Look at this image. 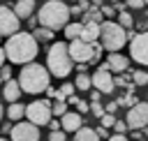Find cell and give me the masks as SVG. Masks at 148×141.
<instances>
[{"mask_svg":"<svg viewBox=\"0 0 148 141\" xmlns=\"http://www.w3.org/2000/svg\"><path fill=\"white\" fill-rule=\"evenodd\" d=\"M74 139L76 141H97L99 139V134H97V129H92V127H79L76 132H74Z\"/></svg>","mask_w":148,"mask_h":141,"instance_id":"ac0fdd59","label":"cell"},{"mask_svg":"<svg viewBox=\"0 0 148 141\" xmlns=\"http://www.w3.org/2000/svg\"><path fill=\"white\" fill-rule=\"evenodd\" d=\"M49 139H51V141H65V139H67V132H65L62 127H58V129H51Z\"/></svg>","mask_w":148,"mask_h":141,"instance_id":"83f0119b","label":"cell"},{"mask_svg":"<svg viewBox=\"0 0 148 141\" xmlns=\"http://www.w3.org/2000/svg\"><path fill=\"white\" fill-rule=\"evenodd\" d=\"M99 42L106 51H120L127 44V30L118 21H104L99 23Z\"/></svg>","mask_w":148,"mask_h":141,"instance_id":"5b68a950","label":"cell"},{"mask_svg":"<svg viewBox=\"0 0 148 141\" xmlns=\"http://www.w3.org/2000/svg\"><path fill=\"white\" fill-rule=\"evenodd\" d=\"M102 42H86L81 37L76 39H69V55L74 62H97L99 60V53H102Z\"/></svg>","mask_w":148,"mask_h":141,"instance_id":"8992f818","label":"cell"},{"mask_svg":"<svg viewBox=\"0 0 148 141\" xmlns=\"http://www.w3.org/2000/svg\"><path fill=\"white\" fill-rule=\"evenodd\" d=\"M81 39L86 42H97L99 39V23L97 21H86L83 30H81Z\"/></svg>","mask_w":148,"mask_h":141,"instance_id":"2e32d148","label":"cell"},{"mask_svg":"<svg viewBox=\"0 0 148 141\" xmlns=\"http://www.w3.org/2000/svg\"><path fill=\"white\" fill-rule=\"evenodd\" d=\"M113 129H116V132H127V129H130V127H127V120H116V123H113Z\"/></svg>","mask_w":148,"mask_h":141,"instance_id":"1f68e13d","label":"cell"},{"mask_svg":"<svg viewBox=\"0 0 148 141\" xmlns=\"http://www.w3.org/2000/svg\"><path fill=\"white\" fill-rule=\"evenodd\" d=\"M118 23L125 28V30H130L132 25H134V18H132V14L130 12H125V9H120L118 12Z\"/></svg>","mask_w":148,"mask_h":141,"instance_id":"603a6c76","label":"cell"},{"mask_svg":"<svg viewBox=\"0 0 148 141\" xmlns=\"http://www.w3.org/2000/svg\"><path fill=\"white\" fill-rule=\"evenodd\" d=\"M90 113H92L95 118H102V116L106 113V109H104L99 102H92V104H90Z\"/></svg>","mask_w":148,"mask_h":141,"instance_id":"f1b7e54d","label":"cell"},{"mask_svg":"<svg viewBox=\"0 0 148 141\" xmlns=\"http://www.w3.org/2000/svg\"><path fill=\"white\" fill-rule=\"evenodd\" d=\"M74 88H76L74 83H62V86L56 90V99H67V97L74 92Z\"/></svg>","mask_w":148,"mask_h":141,"instance_id":"cb8c5ba5","label":"cell"},{"mask_svg":"<svg viewBox=\"0 0 148 141\" xmlns=\"http://www.w3.org/2000/svg\"><path fill=\"white\" fill-rule=\"evenodd\" d=\"M5 113H7L9 120H21V118L25 116V106L18 104V99H16V102H9V109H7Z\"/></svg>","mask_w":148,"mask_h":141,"instance_id":"d6986e66","label":"cell"},{"mask_svg":"<svg viewBox=\"0 0 148 141\" xmlns=\"http://www.w3.org/2000/svg\"><path fill=\"white\" fill-rule=\"evenodd\" d=\"M72 55H69V44L65 42H56L51 44L49 53H46V67L51 72V76H58V79H65L69 72H72Z\"/></svg>","mask_w":148,"mask_h":141,"instance_id":"277c9868","label":"cell"},{"mask_svg":"<svg viewBox=\"0 0 148 141\" xmlns=\"http://www.w3.org/2000/svg\"><path fill=\"white\" fill-rule=\"evenodd\" d=\"M74 86H76L79 90H90V88H92V76H90V74H86V72H79V76H76Z\"/></svg>","mask_w":148,"mask_h":141,"instance_id":"ffe728a7","label":"cell"},{"mask_svg":"<svg viewBox=\"0 0 148 141\" xmlns=\"http://www.w3.org/2000/svg\"><path fill=\"white\" fill-rule=\"evenodd\" d=\"M92 5H95V7H99V5H102V0H92Z\"/></svg>","mask_w":148,"mask_h":141,"instance_id":"f6af8a7d","label":"cell"},{"mask_svg":"<svg viewBox=\"0 0 148 141\" xmlns=\"http://www.w3.org/2000/svg\"><path fill=\"white\" fill-rule=\"evenodd\" d=\"M53 32L56 30H51V28H46V25H39V28H35V37H37V42H51L53 39Z\"/></svg>","mask_w":148,"mask_h":141,"instance_id":"7402d4cb","label":"cell"},{"mask_svg":"<svg viewBox=\"0 0 148 141\" xmlns=\"http://www.w3.org/2000/svg\"><path fill=\"white\" fill-rule=\"evenodd\" d=\"M127 127L130 129H143L148 127V102H136L127 109Z\"/></svg>","mask_w":148,"mask_h":141,"instance_id":"ba28073f","label":"cell"},{"mask_svg":"<svg viewBox=\"0 0 148 141\" xmlns=\"http://www.w3.org/2000/svg\"><path fill=\"white\" fill-rule=\"evenodd\" d=\"M109 72H111V69L99 67V69L92 74V88L102 90V95H111V92H113V88H116V81H113V76H111Z\"/></svg>","mask_w":148,"mask_h":141,"instance_id":"7c38bea8","label":"cell"},{"mask_svg":"<svg viewBox=\"0 0 148 141\" xmlns=\"http://www.w3.org/2000/svg\"><path fill=\"white\" fill-rule=\"evenodd\" d=\"M2 116H5V109H2V104H0V120H2Z\"/></svg>","mask_w":148,"mask_h":141,"instance_id":"bcb514c9","label":"cell"},{"mask_svg":"<svg viewBox=\"0 0 148 141\" xmlns=\"http://www.w3.org/2000/svg\"><path fill=\"white\" fill-rule=\"evenodd\" d=\"M95 129H97L99 139H109V132H106V127H104V125H99V127H95Z\"/></svg>","mask_w":148,"mask_h":141,"instance_id":"d590c367","label":"cell"},{"mask_svg":"<svg viewBox=\"0 0 148 141\" xmlns=\"http://www.w3.org/2000/svg\"><path fill=\"white\" fill-rule=\"evenodd\" d=\"M49 127H51V129H58V127H62V125H60L58 120H53V118H51V120H49Z\"/></svg>","mask_w":148,"mask_h":141,"instance_id":"60d3db41","label":"cell"},{"mask_svg":"<svg viewBox=\"0 0 148 141\" xmlns=\"http://www.w3.org/2000/svg\"><path fill=\"white\" fill-rule=\"evenodd\" d=\"M0 86H2V79H0Z\"/></svg>","mask_w":148,"mask_h":141,"instance_id":"7dc6e473","label":"cell"},{"mask_svg":"<svg viewBox=\"0 0 148 141\" xmlns=\"http://www.w3.org/2000/svg\"><path fill=\"white\" fill-rule=\"evenodd\" d=\"M132 136H134V139H143V136H146V134H143V132H139V129H136V132H132Z\"/></svg>","mask_w":148,"mask_h":141,"instance_id":"ee69618b","label":"cell"},{"mask_svg":"<svg viewBox=\"0 0 148 141\" xmlns=\"http://www.w3.org/2000/svg\"><path fill=\"white\" fill-rule=\"evenodd\" d=\"M146 136H148V129H146Z\"/></svg>","mask_w":148,"mask_h":141,"instance_id":"c3c4849f","label":"cell"},{"mask_svg":"<svg viewBox=\"0 0 148 141\" xmlns=\"http://www.w3.org/2000/svg\"><path fill=\"white\" fill-rule=\"evenodd\" d=\"M25 116L28 120H32L35 125H49V120L53 118V111H51V102L49 99H35L25 106Z\"/></svg>","mask_w":148,"mask_h":141,"instance_id":"52a82bcc","label":"cell"},{"mask_svg":"<svg viewBox=\"0 0 148 141\" xmlns=\"http://www.w3.org/2000/svg\"><path fill=\"white\" fill-rule=\"evenodd\" d=\"M62 30H65V37H67V39H76V37H81L83 23H67Z\"/></svg>","mask_w":148,"mask_h":141,"instance_id":"44dd1931","label":"cell"},{"mask_svg":"<svg viewBox=\"0 0 148 141\" xmlns=\"http://www.w3.org/2000/svg\"><path fill=\"white\" fill-rule=\"evenodd\" d=\"M76 109H79L81 113H88V111H90V104H86V102H81V99H79V102H76Z\"/></svg>","mask_w":148,"mask_h":141,"instance_id":"836d02e7","label":"cell"},{"mask_svg":"<svg viewBox=\"0 0 148 141\" xmlns=\"http://www.w3.org/2000/svg\"><path fill=\"white\" fill-rule=\"evenodd\" d=\"M21 92H23V88H21L18 79H9V81L2 83V97H5L7 102H16V99L21 97Z\"/></svg>","mask_w":148,"mask_h":141,"instance_id":"5bb4252c","label":"cell"},{"mask_svg":"<svg viewBox=\"0 0 148 141\" xmlns=\"http://www.w3.org/2000/svg\"><path fill=\"white\" fill-rule=\"evenodd\" d=\"M0 79H2V81H9V79H12V69L2 65V67H0Z\"/></svg>","mask_w":148,"mask_h":141,"instance_id":"d6a6232c","label":"cell"},{"mask_svg":"<svg viewBox=\"0 0 148 141\" xmlns=\"http://www.w3.org/2000/svg\"><path fill=\"white\" fill-rule=\"evenodd\" d=\"M18 25H21V18L16 16V12L9 9L7 5H2L0 7V35L9 37V35H14L18 30Z\"/></svg>","mask_w":148,"mask_h":141,"instance_id":"8fae6325","label":"cell"},{"mask_svg":"<svg viewBox=\"0 0 148 141\" xmlns=\"http://www.w3.org/2000/svg\"><path fill=\"white\" fill-rule=\"evenodd\" d=\"M72 16L69 7L62 2V0H46L39 12H37V21L39 25H46L51 30H62L67 25V18Z\"/></svg>","mask_w":148,"mask_h":141,"instance_id":"3957f363","label":"cell"},{"mask_svg":"<svg viewBox=\"0 0 148 141\" xmlns=\"http://www.w3.org/2000/svg\"><path fill=\"white\" fill-rule=\"evenodd\" d=\"M102 14L104 16H113L116 14V7H102Z\"/></svg>","mask_w":148,"mask_h":141,"instance_id":"74e56055","label":"cell"},{"mask_svg":"<svg viewBox=\"0 0 148 141\" xmlns=\"http://www.w3.org/2000/svg\"><path fill=\"white\" fill-rule=\"evenodd\" d=\"M109 139L111 141H125L127 136H125V132H116V134H109Z\"/></svg>","mask_w":148,"mask_h":141,"instance_id":"e575fe53","label":"cell"},{"mask_svg":"<svg viewBox=\"0 0 148 141\" xmlns=\"http://www.w3.org/2000/svg\"><path fill=\"white\" fill-rule=\"evenodd\" d=\"M0 37H2V35H0Z\"/></svg>","mask_w":148,"mask_h":141,"instance_id":"f907efd6","label":"cell"},{"mask_svg":"<svg viewBox=\"0 0 148 141\" xmlns=\"http://www.w3.org/2000/svg\"><path fill=\"white\" fill-rule=\"evenodd\" d=\"M125 5L130 9H141V7H146V0H125Z\"/></svg>","mask_w":148,"mask_h":141,"instance_id":"4dcf8cb0","label":"cell"},{"mask_svg":"<svg viewBox=\"0 0 148 141\" xmlns=\"http://www.w3.org/2000/svg\"><path fill=\"white\" fill-rule=\"evenodd\" d=\"M99 120H102V125H104V127H106V129H109V127H113V123H116V116H113V113H109V111H106V113H104V116H102V118H99Z\"/></svg>","mask_w":148,"mask_h":141,"instance_id":"f546056e","label":"cell"},{"mask_svg":"<svg viewBox=\"0 0 148 141\" xmlns=\"http://www.w3.org/2000/svg\"><path fill=\"white\" fill-rule=\"evenodd\" d=\"M136 102H139V99L134 97V92H132V90H127V92H125V95L118 99V104H123V106H127V109H130L132 104H136Z\"/></svg>","mask_w":148,"mask_h":141,"instance_id":"484cf974","label":"cell"},{"mask_svg":"<svg viewBox=\"0 0 148 141\" xmlns=\"http://www.w3.org/2000/svg\"><path fill=\"white\" fill-rule=\"evenodd\" d=\"M60 125H62L65 132H76V129L83 125V118H81V113H76V111H65V113L60 116Z\"/></svg>","mask_w":148,"mask_h":141,"instance_id":"4fadbf2b","label":"cell"},{"mask_svg":"<svg viewBox=\"0 0 148 141\" xmlns=\"http://www.w3.org/2000/svg\"><path fill=\"white\" fill-rule=\"evenodd\" d=\"M130 55L139 65L148 67V30H143V32H139L130 39Z\"/></svg>","mask_w":148,"mask_h":141,"instance_id":"9c48e42d","label":"cell"},{"mask_svg":"<svg viewBox=\"0 0 148 141\" xmlns=\"http://www.w3.org/2000/svg\"><path fill=\"white\" fill-rule=\"evenodd\" d=\"M99 97H102V90L95 88V92H90V99H92V102H99Z\"/></svg>","mask_w":148,"mask_h":141,"instance_id":"f35d334b","label":"cell"},{"mask_svg":"<svg viewBox=\"0 0 148 141\" xmlns=\"http://www.w3.org/2000/svg\"><path fill=\"white\" fill-rule=\"evenodd\" d=\"M51 111H53V116H62V113L67 111V102H65V99H56V102L51 104Z\"/></svg>","mask_w":148,"mask_h":141,"instance_id":"4316f807","label":"cell"},{"mask_svg":"<svg viewBox=\"0 0 148 141\" xmlns=\"http://www.w3.org/2000/svg\"><path fill=\"white\" fill-rule=\"evenodd\" d=\"M5 60H7V55H5V46H0V67L5 65Z\"/></svg>","mask_w":148,"mask_h":141,"instance_id":"b9f144b4","label":"cell"},{"mask_svg":"<svg viewBox=\"0 0 148 141\" xmlns=\"http://www.w3.org/2000/svg\"><path fill=\"white\" fill-rule=\"evenodd\" d=\"M14 12H16L18 18H28V16H32V12H35V0H16Z\"/></svg>","mask_w":148,"mask_h":141,"instance_id":"e0dca14e","label":"cell"},{"mask_svg":"<svg viewBox=\"0 0 148 141\" xmlns=\"http://www.w3.org/2000/svg\"><path fill=\"white\" fill-rule=\"evenodd\" d=\"M106 62H109V69L111 72H125L127 67H130V60H127V55H120L118 51H109V58H106Z\"/></svg>","mask_w":148,"mask_h":141,"instance_id":"9a60e30c","label":"cell"},{"mask_svg":"<svg viewBox=\"0 0 148 141\" xmlns=\"http://www.w3.org/2000/svg\"><path fill=\"white\" fill-rule=\"evenodd\" d=\"M118 106H120V104H118V102H109V104H106V106H104V109H106V111H109V113H116V109H118Z\"/></svg>","mask_w":148,"mask_h":141,"instance_id":"8d00e7d4","label":"cell"},{"mask_svg":"<svg viewBox=\"0 0 148 141\" xmlns=\"http://www.w3.org/2000/svg\"><path fill=\"white\" fill-rule=\"evenodd\" d=\"M132 79H134V86H148V72L146 69L132 72Z\"/></svg>","mask_w":148,"mask_h":141,"instance_id":"d4e9b609","label":"cell"},{"mask_svg":"<svg viewBox=\"0 0 148 141\" xmlns=\"http://www.w3.org/2000/svg\"><path fill=\"white\" fill-rule=\"evenodd\" d=\"M69 12L76 16V14H81V12H83V7H81V5H76V7H69Z\"/></svg>","mask_w":148,"mask_h":141,"instance_id":"ab89813d","label":"cell"},{"mask_svg":"<svg viewBox=\"0 0 148 141\" xmlns=\"http://www.w3.org/2000/svg\"><path fill=\"white\" fill-rule=\"evenodd\" d=\"M9 132H12V125L5 123V125H2V134H9Z\"/></svg>","mask_w":148,"mask_h":141,"instance_id":"7bdbcfd3","label":"cell"},{"mask_svg":"<svg viewBox=\"0 0 148 141\" xmlns=\"http://www.w3.org/2000/svg\"><path fill=\"white\" fill-rule=\"evenodd\" d=\"M18 83L23 88V92L28 95H39L46 90V86H51V72L44 65L37 62H25L21 74H18Z\"/></svg>","mask_w":148,"mask_h":141,"instance_id":"7a4b0ae2","label":"cell"},{"mask_svg":"<svg viewBox=\"0 0 148 141\" xmlns=\"http://www.w3.org/2000/svg\"><path fill=\"white\" fill-rule=\"evenodd\" d=\"M9 136L14 141H37L39 139V125H35L32 120H16Z\"/></svg>","mask_w":148,"mask_h":141,"instance_id":"30bf717a","label":"cell"},{"mask_svg":"<svg viewBox=\"0 0 148 141\" xmlns=\"http://www.w3.org/2000/svg\"><path fill=\"white\" fill-rule=\"evenodd\" d=\"M37 51H39V42L32 32H14L9 35V39L5 42V55L9 58V62L14 65H25V62H32L37 58Z\"/></svg>","mask_w":148,"mask_h":141,"instance_id":"6da1fadb","label":"cell"},{"mask_svg":"<svg viewBox=\"0 0 148 141\" xmlns=\"http://www.w3.org/2000/svg\"><path fill=\"white\" fill-rule=\"evenodd\" d=\"M146 5H148V0H146Z\"/></svg>","mask_w":148,"mask_h":141,"instance_id":"681fc988","label":"cell"}]
</instances>
